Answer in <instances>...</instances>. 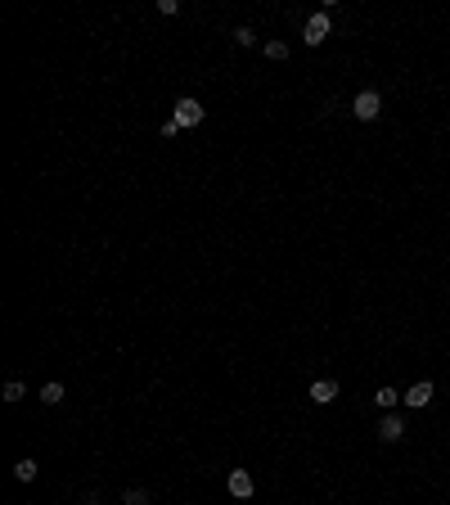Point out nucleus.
<instances>
[{"label":"nucleus","instance_id":"12","mask_svg":"<svg viewBox=\"0 0 450 505\" xmlns=\"http://www.w3.org/2000/svg\"><path fill=\"white\" fill-rule=\"evenodd\" d=\"M0 397H5V402L14 406V402H23V397H27V388L18 384V379H9V384H5V393H0Z\"/></svg>","mask_w":450,"mask_h":505},{"label":"nucleus","instance_id":"11","mask_svg":"<svg viewBox=\"0 0 450 505\" xmlns=\"http://www.w3.org/2000/svg\"><path fill=\"white\" fill-rule=\"evenodd\" d=\"M262 50H266V59H275V63H284V59H289V45H284V41H266Z\"/></svg>","mask_w":450,"mask_h":505},{"label":"nucleus","instance_id":"8","mask_svg":"<svg viewBox=\"0 0 450 505\" xmlns=\"http://www.w3.org/2000/svg\"><path fill=\"white\" fill-rule=\"evenodd\" d=\"M396 402H401V393L392 384H383L378 393H374V406H378V411H396Z\"/></svg>","mask_w":450,"mask_h":505},{"label":"nucleus","instance_id":"9","mask_svg":"<svg viewBox=\"0 0 450 505\" xmlns=\"http://www.w3.org/2000/svg\"><path fill=\"white\" fill-rule=\"evenodd\" d=\"M36 474H41V465H36V460H18V465H14V479H18V483H32Z\"/></svg>","mask_w":450,"mask_h":505},{"label":"nucleus","instance_id":"5","mask_svg":"<svg viewBox=\"0 0 450 505\" xmlns=\"http://www.w3.org/2000/svg\"><path fill=\"white\" fill-rule=\"evenodd\" d=\"M433 393H437V388H433V384H428V379H419V384H410V388H405V393H401V402H405V406H410V411H424V406H428V402H433Z\"/></svg>","mask_w":450,"mask_h":505},{"label":"nucleus","instance_id":"6","mask_svg":"<svg viewBox=\"0 0 450 505\" xmlns=\"http://www.w3.org/2000/svg\"><path fill=\"white\" fill-rule=\"evenodd\" d=\"M378 437H383V442H401V437H405V420H401L396 411H383V420H378Z\"/></svg>","mask_w":450,"mask_h":505},{"label":"nucleus","instance_id":"13","mask_svg":"<svg viewBox=\"0 0 450 505\" xmlns=\"http://www.w3.org/2000/svg\"><path fill=\"white\" fill-rule=\"evenodd\" d=\"M122 505H149V492L145 488H131L127 497H122Z\"/></svg>","mask_w":450,"mask_h":505},{"label":"nucleus","instance_id":"7","mask_svg":"<svg viewBox=\"0 0 450 505\" xmlns=\"http://www.w3.org/2000/svg\"><path fill=\"white\" fill-rule=\"evenodd\" d=\"M333 397H338V379H315L311 384V402L315 406H329Z\"/></svg>","mask_w":450,"mask_h":505},{"label":"nucleus","instance_id":"15","mask_svg":"<svg viewBox=\"0 0 450 505\" xmlns=\"http://www.w3.org/2000/svg\"><path fill=\"white\" fill-rule=\"evenodd\" d=\"M158 14H167V18L180 14V0H158Z\"/></svg>","mask_w":450,"mask_h":505},{"label":"nucleus","instance_id":"10","mask_svg":"<svg viewBox=\"0 0 450 505\" xmlns=\"http://www.w3.org/2000/svg\"><path fill=\"white\" fill-rule=\"evenodd\" d=\"M41 402H45V406H59V402H63V384H54V379H50V384L41 388Z\"/></svg>","mask_w":450,"mask_h":505},{"label":"nucleus","instance_id":"4","mask_svg":"<svg viewBox=\"0 0 450 505\" xmlns=\"http://www.w3.org/2000/svg\"><path fill=\"white\" fill-rule=\"evenodd\" d=\"M171 118H176L180 131H185V127H198V122H203V104H198L194 95H185V100L176 104V113H171Z\"/></svg>","mask_w":450,"mask_h":505},{"label":"nucleus","instance_id":"3","mask_svg":"<svg viewBox=\"0 0 450 505\" xmlns=\"http://www.w3.org/2000/svg\"><path fill=\"white\" fill-rule=\"evenodd\" d=\"M225 492H230L234 501H248V497L257 492V479H252L248 469H230V474H225Z\"/></svg>","mask_w":450,"mask_h":505},{"label":"nucleus","instance_id":"14","mask_svg":"<svg viewBox=\"0 0 450 505\" xmlns=\"http://www.w3.org/2000/svg\"><path fill=\"white\" fill-rule=\"evenodd\" d=\"M234 41L248 50V45H257V32H252V27H234Z\"/></svg>","mask_w":450,"mask_h":505},{"label":"nucleus","instance_id":"2","mask_svg":"<svg viewBox=\"0 0 450 505\" xmlns=\"http://www.w3.org/2000/svg\"><path fill=\"white\" fill-rule=\"evenodd\" d=\"M351 113H356L360 122H374L378 113H383V95L374 91V86H369V91H360L356 100H351Z\"/></svg>","mask_w":450,"mask_h":505},{"label":"nucleus","instance_id":"1","mask_svg":"<svg viewBox=\"0 0 450 505\" xmlns=\"http://www.w3.org/2000/svg\"><path fill=\"white\" fill-rule=\"evenodd\" d=\"M329 32H333L329 9H315V14L302 23V41H306V45H324V41H329Z\"/></svg>","mask_w":450,"mask_h":505}]
</instances>
